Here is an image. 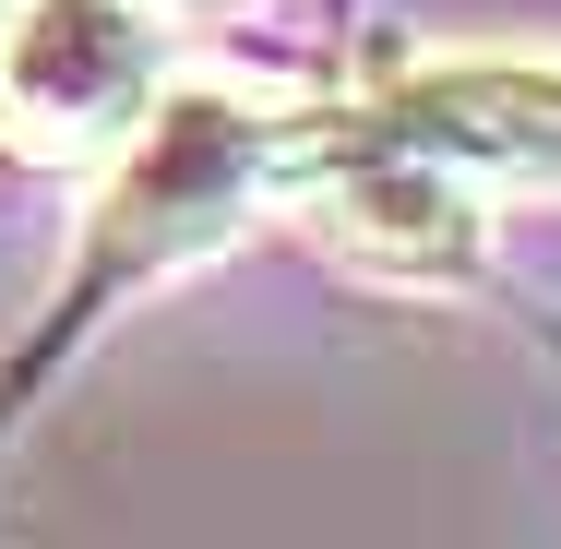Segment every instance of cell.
<instances>
[{
	"label": "cell",
	"mask_w": 561,
	"mask_h": 549,
	"mask_svg": "<svg viewBox=\"0 0 561 549\" xmlns=\"http://www.w3.org/2000/svg\"><path fill=\"white\" fill-rule=\"evenodd\" d=\"M168 96V12L144 0H0V156L108 168Z\"/></svg>",
	"instance_id": "cell-1"
},
{
	"label": "cell",
	"mask_w": 561,
	"mask_h": 549,
	"mask_svg": "<svg viewBox=\"0 0 561 549\" xmlns=\"http://www.w3.org/2000/svg\"><path fill=\"white\" fill-rule=\"evenodd\" d=\"M275 204H299L311 239H335L346 263L382 275V287H454V275H478V251H490L466 168L431 156V144H407V131H382V119L287 131Z\"/></svg>",
	"instance_id": "cell-2"
},
{
	"label": "cell",
	"mask_w": 561,
	"mask_h": 549,
	"mask_svg": "<svg viewBox=\"0 0 561 549\" xmlns=\"http://www.w3.org/2000/svg\"><path fill=\"white\" fill-rule=\"evenodd\" d=\"M144 12H168V24H192V12H239V0H144Z\"/></svg>",
	"instance_id": "cell-3"
}]
</instances>
